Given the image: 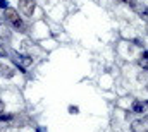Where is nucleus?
Listing matches in <instances>:
<instances>
[{"label": "nucleus", "instance_id": "nucleus-19", "mask_svg": "<svg viewBox=\"0 0 148 132\" xmlns=\"http://www.w3.org/2000/svg\"><path fill=\"white\" fill-rule=\"evenodd\" d=\"M147 91H148V84H147Z\"/></svg>", "mask_w": 148, "mask_h": 132}, {"label": "nucleus", "instance_id": "nucleus-15", "mask_svg": "<svg viewBox=\"0 0 148 132\" xmlns=\"http://www.w3.org/2000/svg\"><path fill=\"white\" fill-rule=\"evenodd\" d=\"M36 132H47V129L45 127H36Z\"/></svg>", "mask_w": 148, "mask_h": 132}, {"label": "nucleus", "instance_id": "nucleus-8", "mask_svg": "<svg viewBox=\"0 0 148 132\" xmlns=\"http://www.w3.org/2000/svg\"><path fill=\"white\" fill-rule=\"evenodd\" d=\"M12 118H14V115H10V113H7V115L5 113H0V122H10Z\"/></svg>", "mask_w": 148, "mask_h": 132}, {"label": "nucleus", "instance_id": "nucleus-17", "mask_svg": "<svg viewBox=\"0 0 148 132\" xmlns=\"http://www.w3.org/2000/svg\"><path fill=\"white\" fill-rule=\"evenodd\" d=\"M147 34H148V22H147Z\"/></svg>", "mask_w": 148, "mask_h": 132}, {"label": "nucleus", "instance_id": "nucleus-4", "mask_svg": "<svg viewBox=\"0 0 148 132\" xmlns=\"http://www.w3.org/2000/svg\"><path fill=\"white\" fill-rule=\"evenodd\" d=\"M131 132H148V120L143 118H138V120H133L131 122Z\"/></svg>", "mask_w": 148, "mask_h": 132}, {"label": "nucleus", "instance_id": "nucleus-5", "mask_svg": "<svg viewBox=\"0 0 148 132\" xmlns=\"http://www.w3.org/2000/svg\"><path fill=\"white\" fill-rule=\"evenodd\" d=\"M12 62H16V64H19L23 67H29L33 64V59L28 57V55H21L17 52H12Z\"/></svg>", "mask_w": 148, "mask_h": 132}, {"label": "nucleus", "instance_id": "nucleus-16", "mask_svg": "<svg viewBox=\"0 0 148 132\" xmlns=\"http://www.w3.org/2000/svg\"><path fill=\"white\" fill-rule=\"evenodd\" d=\"M2 110H3V101L0 99V112H2Z\"/></svg>", "mask_w": 148, "mask_h": 132}, {"label": "nucleus", "instance_id": "nucleus-7", "mask_svg": "<svg viewBox=\"0 0 148 132\" xmlns=\"http://www.w3.org/2000/svg\"><path fill=\"white\" fill-rule=\"evenodd\" d=\"M0 70H2L0 74H2L3 77H7V79H10V77L16 76V70H14L12 67H9V65H3V64H2V65H0Z\"/></svg>", "mask_w": 148, "mask_h": 132}, {"label": "nucleus", "instance_id": "nucleus-13", "mask_svg": "<svg viewBox=\"0 0 148 132\" xmlns=\"http://www.w3.org/2000/svg\"><path fill=\"white\" fill-rule=\"evenodd\" d=\"M2 57H7V50L3 48V45H0V59Z\"/></svg>", "mask_w": 148, "mask_h": 132}, {"label": "nucleus", "instance_id": "nucleus-11", "mask_svg": "<svg viewBox=\"0 0 148 132\" xmlns=\"http://www.w3.org/2000/svg\"><path fill=\"white\" fill-rule=\"evenodd\" d=\"M133 43H134L136 46H140V48H143V45H145V43H143V41H141L140 38H136V39H133Z\"/></svg>", "mask_w": 148, "mask_h": 132}, {"label": "nucleus", "instance_id": "nucleus-20", "mask_svg": "<svg viewBox=\"0 0 148 132\" xmlns=\"http://www.w3.org/2000/svg\"><path fill=\"white\" fill-rule=\"evenodd\" d=\"M147 106H148V101H147Z\"/></svg>", "mask_w": 148, "mask_h": 132}, {"label": "nucleus", "instance_id": "nucleus-6", "mask_svg": "<svg viewBox=\"0 0 148 132\" xmlns=\"http://www.w3.org/2000/svg\"><path fill=\"white\" fill-rule=\"evenodd\" d=\"M147 101H140V99H134L133 101V105H131V110L134 112V113H145L147 112Z\"/></svg>", "mask_w": 148, "mask_h": 132}, {"label": "nucleus", "instance_id": "nucleus-9", "mask_svg": "<svg viewBox=\"0 0 148 132\" xmlns=\"http://www.w3.org/2000/svg\"><path fill=\"white\" fill-rule=\"evenodd\" d=\"M119 2H122V3H127V5H131L134 10H138V7H136V0H119Z\"/></svg>", "mask_w": 148, "mask_h": 132}, {"label": "nucleus", "instance_id": "nucleus-14", "mask_svg": "<svg viewBox=\"0 0 148 132\" xmlns=\"http://www.w3.org/2000/svg\"><path fill=\"white\" fill-rule=\"evenodd\" d=\"M140 59H143V60H148V50H145L143 53H141V57Z\"/></svg>", "mask_w": 148, "mask_h": 132}, {"label": "nucleus", "instance_id": "nucleus-1", "mask_svg": "<svg viewBox=\"0 0 148 132\" xmlns=\"http://www.w3.org/2000/svg\"><path fill=\"white\" fill-rule=\"evenodd\" d=\"M3 19L14 28V29H19L21 33H24L26 31V26H24V22H23V19L19 17V14L14 10V9H5L3 10Z\"/></svg>", "mask_w": 148, "mask_h": 132}, {"label": "nucleus", "instance_id": "nucleus-10", "mask_svg": "<svg viewBox=\"0 0 148 132\" xmlns=\"http://www.w3.org/2000/svg\"><path fill=\"white\" fill-rule=\"evenodd\" d=\"M69 113H73V115L79 113V108H77V106H73V105H71V106H69Z\"/></svg>", "mask_w": 148, "mask_h": 132}, {"label": "nucleus", "instance_id": "nucleus-18", "mask_svg": "<svg viewBox=\"0 0 148 132\" xmlns=\"http://www.w3.org/2000/svg\"><path fill=\"white\" fill-rule=\"evenodd\" d=\"M145 118H147V120H148V115H145Z\"/></svg>", "mask_w": 148, "mask_h": 132}, {"label": "nucleus", "instance_id": "nucleus-2", "mask_svg": "<svg viewBox=\"0 0 148 132\" xmlns=\"http://www.w3.org/2000/svg\"><path fill=\"white\" fill-rule=\"evenodd\" d=\"M36 9V2L35 0H19V10L26 16V17H31L33 12Z\"/></svg>", "mask_w": 148, "mask_h": 132}, {"label": "nucleus", "instance_id": "nucleus-3", "mask_svg": "<svg viewBox=\"0 0 148 132\" xmlns=\"http://www.w3.org/2000/svg\"><path fill=\"white\" fill-rule=\"evenodd\" d=\"M10 24L3 19V17H0V39H3V41H9L10 38H12V31H10Z\"/></svg>", "mask_w": 148, "mask_h": 132}, {"label": "nucleus", "instance_id": "nucleus-12", "mask_svg": "<svg viewBox=\"0 0 148 132\" xmlns=\"http://www.w3.org/2000/svg\"><path fill=\"white\" fill-rule=\"evenodd\" d=\"M0 9H3V10L9 9V2L7 0H0Z\"/></svg>", "mask_w": 148, "mask_h": 132}]
</instances>
